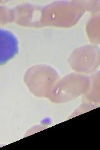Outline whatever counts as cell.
Segmentation results:
<instances>
[{"label": "cell", "mask_w": 100, "mask_h": 150, "mask_svg": "<svg viewBox=\"0 0 100 150\" xmlns=\"http://www.w3.org/2000/svg\"><path fill=\"white\" fill-rule=\"evenodd\" d=\"M18 51V41L13 33L0 29V65L5 64Z\"/></svg>", "instance_id": "cell-1"}]
</instances>
